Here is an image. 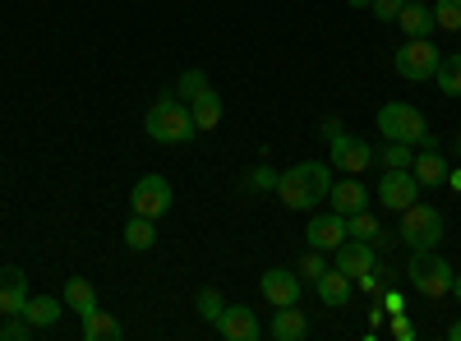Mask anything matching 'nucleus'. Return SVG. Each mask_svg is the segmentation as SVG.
<instances>
[{
  "instance_id": "nucleus-1",
  "label": "nucleus",
  "mask_w": 461,
  "mask_h": 341,
  "mask_svg": "<svg viewBox=\"0 0 461 341\" xmlns=\"http://www.w3.org/2000/svg\"><path fill=\"white\" fill-rule=\"evenodd\" d=\"M328 189H332L328 162H295V166L282 171V180H277V199H282L291 212H310V208L328 203Z\"/></svg>"
},
{
  "instance_id": "nucleus-2",
  "label": "nucleus",
  "mask_w": 461,
  "mask_h": 341,
  "mask_svg": "<svg viewBox=\"0 0 461 341\" xmlns=\"http://www.w3.org/2000/svg\"><path fill=\"white\" fill-rule=\"evenodd\" d=\"M378 134L388 143H420V148H434V134H429V121L425 111L411 106V102H383L378 106Z\"/></svg>"
},
{
  "instance_id": "nucleus-3",
  "label": "nucleus",
  "mask_w": 461,
  "mask_h": 341,
  "mask_svg": "<svg viewBox=\"0 0 461 341\" xmlns=\"http://www.w3.org/2000/svg\"><path fill=\"white\" fill-rule=\"evenodd\" d=\"M143 130H148V139H158V143H189L199 125H194V116H189V106L176 93H167V97H158L148 106Z\"/></svg>"
},
{
  "instance_id": "nucleus-4",
  "label": "nucleus",
  "mask_w": 461,
  "mask_h": 341,
  "mask_svg": "<svg viewBox=\"0 0 461 341\" xmlns=\"http://www.w3.org/2000/svg\"><path fill=\"white\" fill-rule=\"evenodd\" d=\"M443 236H447V226H443V212H438V208H429V203H411V208L402 212V231H397V240H402L406 249H438Z\"/></svg>"
},
{
  "instance_id": "nucleus-5",
  "label": "nucleus",
  "mask_w": 461,
  "mask_h": 341,
  "mask_svg": "<svg viewBox=\"0 0 461 341\" xmlns=\"http://www.w3.org/2000/svg\"><path fill=\"white\" fill-rule=\"evenodd\" d=\"M406 277H411V286L425 295V300H443L452 291V263L438 258L434 249H411Z\"/></svg>"
},
{
  "instance_id": "nucleus-6",
  "label": "nucleus",
  "mask_w": 461,
  "mask_h": 341,
  "mask_svg": "<svg viewBox=\"0 0 461 341\" xmlns=\"http://www.w3.org/2000/svg\"><path fill=\"white\" fill-rule=\"evenodd\" d=\"M438 60H443V51L429 42V37H406V47H397V56H393V69L411 84H425V79H434Z\"/></svg>"
},
{
  "instance_id": "nucleus-7",
  "label": "nucleus",
  "mask_w": 461,
  "mask_h": 341,
  "mask_svg": "<svg viewBox=\"0 0 461 341\" xmlns=\"http://www.w3.org/2000/svg\"><path fill=\"white\" fill-rule=\"evenodd\" d=\"M171 203H176V189H171V180L167 175H143L134 189H130V212H139V217H167L171 212Z\"/></svg>"
},
{
  "instance_id": "nucleus-8",
  "label": "nucleus",
  "mask_w": 461,
  "mask_h": 341,
  "mask_svg": "<svg viewBox=\"0 0 461 341\" xmlns=\"http://www.w3.org/2000/svg\"><path fill=\"white\" fill-rule=\"evenodd\" d=\"M328 162L337 166V171H346V175H360L369 162H374V148L365 143V139H356V134H337L332 143H328Z\"/></svg>"
},
{
  "instance_id": "nucleus-9",
  "label": "nucleus",
  "mask_w": 461,
  "mask_h": 341,
  "mask_svg": "<svg viewBox=\"0 0 461 341\" xmlns=\"http://www.w3.org/2000/svg\"><path fill=\"white\" fill-rule=\"evenodd\" d=\"M415 199H420V180H415V171H383V180H378V203H383V208L406 212Z\"/></svg>"
},
{
  "instance_id": "nucleus-10",
  "label": "nucleus",
  "mask_w": 461,
  "mask_h": 341,
  "mask_svg": "<svg viewBox=\"0 0 461 341\" xmlns=\"http://www.w3.org/2000/svg\"><path fill=\"white\" fill-rule=\"evenodd\" d=\"M332 254H337V263H332V268H341V273L351 277V282H356L360 273H374V268H378V249H374L369 240H351V236H346V240H341Z\"/></svg>"
},
{
  "instance_id": "nucleus-11",
  "label": "nucleus",
  "mask_w": 461,
  "mask_h": 341,
  "mask_svg": "<svg viewBox=\"0 0 461 341\" xmlns=\"http://www.w3.org/2000/svg\"><path fill=\"white\" fill-rule=\"evenodd\" d=\"M263 295H267V305H300V295H304V282H300V273H291V268H267L263 273Z\"/></svg>"
},
{
  "instance_id": "nucleus-12",
  "label": "nucleus",
  "mask_w": 461,
  "mask_h": 341,
  "mask_svg": "<svg viewBox=\"0 0 461 341\" xmlns=\"http://www.w3.org/2000/svg\"><path fill=\"white\" fill-rule=\"evenodd\" d=\"M217 332L226 341H258L263 337V323H258V314L249 305H226L221 319H217Z\"/></svg>"
},
{
  "instance_id": "nucleus-13",
  "label": "nucleus",
  "mask_w": 461,
  "mask_h": 341,
  "mask_svg": "<svg viewBox=\"0 0 461 341\" xmlns=\"http://www.w3.org/2000/svg\"><path fill=\"white\" fill-rule=\"evenodd\" d=\"M304 240H310V249H337L346 240V217L341 212H319L310 217V226H304Z\"/></svg>"
},
{
  "instance_id": "nucleus-14",
  "label": "nucleus",
  "mask_w": 461,
  "mask_h": 341,
  "mask_svg": "<svg viewBox=\"0 0 461 341\" xmlns=\"http://www.w3.org/2000/svg\"><path fill=\"white\" fill-rule=\"evenodd\" d=\"M328 203H332V212H341V217H351V212H365L369 208V189L356 180V175H346V180H332V189H328Z\"/></svg>"
},
{
  "instance_id": "nucleus-15",
  "label": "nucleus",
  "mask_w": 461,
  "mask_h": 341,
  "mask_svg": "<svg viewBox=\"0 0 461 341\" xmlns=\"http://www.w3.org/2000/svg\"><path fill=\"white\" fill-rule=\"evenodd\" d=\"M267 337H273V341H304V337H310V319H304L300 305H282L273 314V323H267Z\"/></svg>"
},
{
  "instance_id": "nucleus-16",
  "label": "nucleus",
  "mask_w": 461,
  "mask_h": 341,
  "mask_svg": "<svg viewBox=\"0 0 461 341\" xmlns=\"http://www.w3.org/2000/svg\"><path fill=\"white\" fill-rule=\"evenodd\" d=\"M28 305V273L19 268H0V314H23Z\"/></svg>"
},
{
  "instance_id": "nucleus-17",
  "label": "nucleus",
  "mask_w": 461,
  "mask_h": 341,
  "mask_svg": "<svg viewBox=\"0 0 461 341\" xmlns=\"http://www.w3.org/2000/svg\"><path fill=\"white\" fill-rule=\"evenodd\" d=\"M346 236H351V240H369L378 254L383 249H388L397 236H388V231H383V226H378V217L365 208V212H351V217H346Z\"/></svg>"
},
{
  "instance_id": "nucleus-18",
  "label": "nucleus",
  "mask_w": 461,
  "mask_h": 341,
  "mask_svg": "<svg viewBox=\"0 0 461 341\" xmlns=\"http://www.w3.org/2000/svg\"><path fill=\"white\" fill-rule=\"evenodd\" d=\"M411 171H415L420 189H443L447 184V157L438 153V148H425V153L411 162Z\"/></svg>"
},
{
  "instance_id": "nucleus-19",
  "label": "nucleus",
  "mask_w": 461,
  "mask_h": 341,
  "mask_svg": "<svg viewBox=\"0 0 461 341\" xmlns=\"http://www.w3.org/2000/svg\"><path fill=\"white\" fill-rule=\"evenodd\" d=\"M397 23H402L406 37H434V32H438V19H434V10L425 5V0H411V5H402Z\"/></svg>"
},
{
  "instance_id": "nucleus-20",
  "label": "nucleus",
  "mask_w": 461,
  "mask_h": 341,
  "mask_svg": "<svg viewBox=\"0 0 461 341\" xmlns=\"http://www.w3.org/2000/svg\"><path fill=\"white\" fill-rule=\"evenodd\" d=\"M60 300H65V310H74L79 319H88V314L97 310V286H93L88 277H69L65 291H60Z\"/></svg>"
},
{
  "instance_id": "nucleus-21",
  "label": "nucleus",
  "mask_w": 461,
  "mask_h": 341,
  "mask_svg": "<svg viewBox=\"0 0 461 341\" xmlns=\"http://www.w3.org/2000/svg\"><path fill=\"white\" fill-rule=\"evenodd\" d=\"M314 291H319V300H323L328 310H346V300H351V277H346L341 268H328L314 282Z\"/></svg>"
},
{
  "instance_id": "nucleus-22",
  "label": "nucleus",
  "mask_w": 461,
  "mask_h": 341,
  "mask_svg": "<svg viewBox=\"0 0 461 341\" xmlns=\"http://www.w3.org/2000/svg\"><path fill=\"white\" fill-rule=\"evenodd\" d=\"M65 314V300L56 295H28V305H23V319L42 332V328H56V319Z\"/></svg>"
},
{
  "instance_id": "nucleus-23",
  "label": "nucleus",
  "mask_w": 461,
  "mask_h": 341,
  "mask_svg": "<svg viewBox=\"0 0 461 341\" xmlns=\"http://www.w3.org/2000/svg\"><path fill=\"white\" fill-rule=\"evenodd\" d=\"M189 116H194L199 130H217L221 125V93L217 88H203L194 102H189Z\"/></svg>"
},
{
  "instance_id": "nucleus-24",
  "label": "nucleus",
  "mask_w": 461,
  "mask_h": 341,
  "mask_svg": "<svg viewBox=\"0 0 461 341\" xmlns=\"http://www.w3.org/2000/svg\"><path fill=\"white\" fill-rule=\"evenodd\" d=\"M121 240L134 249V254H143V249H152V245H158V221H152V217H130L125 221V231H121Z\"/></svg>"
},
{
  "instance_id": "nucleus-25",
  "label": "nucleus",
  "mask_w": 461,
  "mask_h": 341,
  "mask_svg": "<svg viewBox=\"0 0 461 341\" xmlns=\"http://www.w3.org/2000/svg\"><path fill=\"white\" fill-rule=\"evenodd\" d=\"M434 84H438V93H443V97H461V51H452V56H443V60H438Z\"/></svg>"
},
{
  "instance_id": "nucleus-26",
  "label": "nucleus",
  "mask_w": 461,
  "mask_h": 341,
  "mask_svg": "<svg viewBox=\"0 0 461 341\" xmlns=\"http://www.w3.org/2000/svg\"><path fill=\"white\" fill-rule=\"evenodd\" d=\"M115 337H121V319H115V314L93 310V314L84 319V341H115Z\"/></svg>"
},
{
  "instance_id": "nucleus-27",
  "label": "nucleus",
  "mask_w": 461,
  "mask_h": 341,
  "mask_svg": "<svg viewBox=\"0 0 461 341\" xmlns=\"http://www.w3.org/2000/svg\"><path fill=\"white\" fill-rule=\"evenodd\" d=\"M203 88H208V74H203V69H185L180 79H176V97H180L185 106L194 102V97H199Z\"/></svg>"
},
{
  "instance_id": "nucleus-28",
  "label": "nucleus",
  "mask_w": 461,
  "mask_h": 341,
  "mask_svg": "<svg viewBox=\"0 0 461 341\" xmlns=\"http://www.w3.org/2000/svg\"><path fill=\"white\" fill-rule=\"evenodd\" d=\"M194 310H199V319H208V323L217 328V319H221V310H226V300H221V291H217V286H203V291H199V300H194Z\"/></svg>"
},
{
  "instance_id": "nucleus-29",
  "label": "nucleus",
  "mask_w": 461,
  "mask_h": 341,
  "mask_svg": "<svg viewBox=\"0 0 461 341\" xmlns=\"http://www.w3.org/2000/svg\"><path fill=\"white\" fill-rule=\"evenodd\" d=\"M378 162L388 166V171H411V162H415V148H411V143H388V148L378 153Z\"/></svg>"
},
{
  "instance_id": "nucleus-30",
  "label": "nucleus",
  "mask_w": 461,
  "mask_h": 341,
  "mask_svg": "<svg viewBox=\"0 0 461 341\" xmlns=\"http://www.w3.org/2000/svg\"><path fill=\"white\" fill-rule=\"evenodd\" d=\"M434 19L443 32H461V0H438L434 5Z\"/></svg>"
},
{
  "instance_id": "nucleus-31",
  "label": "nucleus",
  "mask_w": 461,
  "mask_h": 341,
  "mask_svg": "<svg viewBox=\"0 0 461 341\" xmlns=\"http://www.w3.org/2000/svg\"><path fill=\"white\" fill-rule=\"evenodd\" d=\"M32 332H37V328H32L23 314H10L5 323H0V341H28Z\"/></svg>"
},
{
  "instance_id": "nucleus-32",
  "label": "nucleus",
  "mask_w": 461,
  "mask_h": 341,
  "mask_svg": "<svg viewBox=\"0 0 461 341\" xmlns=\"http://www.w3.org/2000/svg\"><path fill=\"white\" fill-rule=\"evenodd\" d=\"M277 180H282V175H277L273 166L263 162V166H254V171L245 175V189H263V194H267V189H273V194H277Z\"/></svg>"
},
{
  "instance_id": "nucleus-33",
  "label": "nucleus",
  "mask_w": 461,
  "mask_h": 341,
  "mask_svg": "<svg viewBox=\"0 0 461 341\" xmlns=\"http://www.w3.org/2000/svg\"><path fill=\"white\" fill-rule=\"evenodd\" d=\"M323 273H328V258H323V249H310V254L300 258V277H304V282H319Z\"/></svg>"
},
{
  "instance_id": "nucleus-34",
  "label": "nucleus",
  "mask_w": 461,
  "mask_h": 341,
  "mask_svg": "<svg viewBox=\"0 0 461 341\" xmlns=\"http://www.w3.org/2000/svg\"><path fill=\"white\" fill-rule=\"evenodd\" d=\"M369 14H374L378 23H397V14H402V0H369Z\"/></svg>"
},
{
  "instance_id": "nucleus-35",
  "label": "nucleus",
  "mask_w": 461,
  "mask_h": 341,
  "mask_svg": "<svg viewBox=\"0 0 461 341\" xmlns=\"http://www.w3.org/2000/svg\"><path fill=\"white\" fill-rule=\"evenodd\" d=\"M383 314H406V300H402V291H388V295H383Z\"/></svg>"
},
{
  "instance_id": "nucleus-36",
  "label": "nucleus",
  "mask_w": 461,
  "mask_h": 341,
  "mask_svg": "<svg viewBox=\"0 0 461 341\" xmlns=\"http://www.w3.org/2000/svg\"><path fill=\"white\" fill-rule=\"evenodd\" d=\"M393 337H402V341H411V337H415V328H411V319H406V314H393Z\"/></svg>"
},
{
  "instance_id": "nucleus-37",
  "label": "nucleus",
  "mask_w": 461,
  "mask_h": 341,
  "mask_svg": "<svg viewBox=\"0 0 461 341\" xmlns=\"http://www.w3.org/2000/svg\"><path fill=\"white\" fill-rule=\"evenodd\" d=\"M337 134H341V121H337V116H328V121H323V139H328V143H332V139H337Z\"/></svg>"
},
{
  "instance_id": "nucleus-38",
  "label": "nucleus",
  "mask_w": 461,
  "mask_h": 341,
  "mask_svg": "<svg viewBox=\"0 0 461 341\" xmlns=\"http://www.w3.org/2000/svg\"><path fill=\"white\" fill-rule=\"evenodd\" d=\"M452 300H456V305H461V273H452V291H447Z\"/></svg>"
},
{
  "instance_id": "nucleus-39",
  "label": "nucleus",
  "mask_w": 461,
  "mask_h": 341,
  "mask_svg": "<svg viewBox=\"0 0 461 341\" xmlns=\"http://www.w3.org/2000/svg\"><path fill=\"white\" fill-rule=\"evenodd\" d=\"M447 184H452V189H461V166H456V171H447Z\"/></svg>"
},
{
  "instance_id": "nucleus-40",
  "label": "nucleus",
  "mask_w": 461,
  "mask_h": 341,
  "mask_svg": "<svg viewBox=\"0 0 461 341\" xmlns=\"http://www.w3.org/2000/svg\"><path fill=\"white\" fill-rule=\"evenodd\" d=\"M447 341H461V319H456V323L447 328Z\"/></svg>"
},
{
  "instance_id": "nucleus-41",
  "label": "nucleus",
  "mask_w": 461,
  "mask_h": 341,
  "mask_svg": "<svg viewBox=\"0 0 461 341\" xmlns=\"http://www.w3.org/2000/svg\"><path fill=\"white\" fill-rule=\"evenodd\" d=\"M346 5H351V10H369V0H346Z\"/></svg>"
},
{
  "instance_id": "nucleus-42",
  "label": "nucleus",
  "mask_w": 461,
  "mask_h": 341,
  "mask_svg": "<svg viewBox=\"0 0 461 341\" xmlns=\"http://www.w3.org/2000/svg\"><path fill=\"white\" fill-rule=\"evenodd\" d=\"M452 148H456V153H461V134H456V139H452Z\"/></svg>"
},
{
  "instance_id": "nucleus-43",
  "label": "nucleus",
  "mask_w": 461,
  "mask_h": 341,
  "mask_svg": "<svg viewBox=\"0 0 461 341\" xmlns=\"http://www.w3.org/2000/svg\"><path fill=\"white\" fill-rule=\"evenodd\" d=\"M402 5H411V0H402Z\"/></svg>"
},
{
  "instance_id": "nucleus-44",
  "label": "nucleus",
  "mask_w": 461,
  "mask_h": 341,
  "mask_svg": "<svg viewBox=\"0 0 461 341\" xmlns=\"http://www.w3.org/2000/svg\"><path fill=\"white\" fill-rule=\"evenodd\" d=\"M456 37H461V32H456Z\"/></svg>"
}]
</instances>
